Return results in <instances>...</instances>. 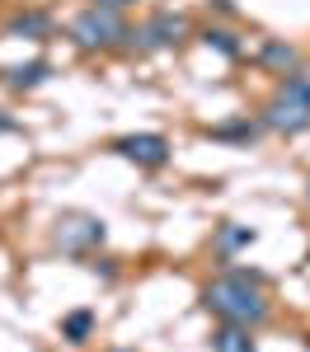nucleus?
Instances as JSON below:
<instances>
[{
	"mask_svg": "<svg viewBox=\"0 0 310 352\" xmlns=\"http://www.w3.org/2000/svg\"><path fill=\"white\" fill-rule=\"evenodd\" d=\"M184 33H188V19L179 10H155L132 38H141V47H174V43H184Z\"/></svg>",
	"mask_w": 310,
	"mask_h": 352,
	"instance_id": "5",
	"label": "nucleus"
},
{
	"mask_svg": "<svg viewBox=\"0 0 310 352\" xmlns=\"http://www.w3.org/2000/svg\"><path fill=\"white\" fill-rule=\"evenodd\" d=\"M94 333V310H71L66 320H61V338L66 343H85Z\"/></svg>",
	"mask_w": 310,
	"mask_h": 352,
	"instance_id": "11",
	"label": "nucleus"
},
{
	"mask_svg": "<svg viewBox=\"0 0 310 352\" xmlns=\"http://www.w3.org/2000/svg\"><path fill=\"white\" fill-rule=\"evenodd\" d=\"M245 244H254V230H250V226H235V221H225L221 235H217V249H221V254H235V249H245Z\"/></svg>",
	"mask_w": 310,
	"mask_h": 352,
	"instance_id": "13",
	"label": "nucleus"
},
{
	"mask_svg": "<svg viewBox=\"0 0 310 352\" xmlns=\"http://www.w3.org/2000/svg\"><path fill=\"white\" fill-rule=\"evenodd\" d=\"M258 61H263L268 71H278V76H296V71H301V52H296L291 43H282V38H268V43L258 47Z\"/></svg>",
	"mask_w": 310,
	"mask_h": 352,
	"instance_id": "7",
	"label": "nucleus"
},
{
	"mask_svg": "<svg viewBox=\"0 0 310 352\" xmlns=\"http://www.w3.org/2000/svg\"><path fill=\"white\" fill-rule=\"evenodd\" d=\"M212 352H258V343H254V329L221 324L217 333H212Z\"/></svg>",
	"mask_w": 310,
	"mask_h": 352,
	"instance_id": "9",
	"label": "nucleus"
},
{
	"mask_svg": "<svg viewBox=\"0 0 310 352\" xmlns=\"http://www.w3.org/2000/svg\"><path fill=\"white\" fill-rule=\"evenodd\" d=\"M212 136H217V141H254V136H258V122H250V118H235V122L212 127Z\"/></svg>",
	"mask_w": 310,
	"mask_h": 352,
	"instance_id": "14",
	"label": "nucleus"
},
{
	"mask_svg": "<svg viewBox=\"0 0 310 352\" xmlns=\"http://www.w3.org/2000/svg\"><path fill=\"white\" fill-rule=\"evenodd\" d=\"M52 76V61H24V66H14V71H5V85L10 89H38V85Z\"/></svg>",
	"mask_w": 310,
	"mask_h": 352,
	"instance_id": "10",
	"label": "nucleus"
},
{
	"mask_svg": "<svg viewBox=\"0 0 310 352\" xmlns=\"http://www.w3.org/2000/svg\"><path fill=\"white\" fill-rule=\"evenodd\" d=\"M113 352H132V348H113Z\"/></svg>",
	"mask_w": 310,
	"mask_h": 352,
	"instance_id": "17",
	"label": "nucleus"
},
{
	"mask_svg": "<svg viewBox=\"0 0 310 352\" xmlns=\"http://www.w3.org/2000/svg\"><path fill=\"white\" fill-rule=\"evenodd\" d=\"M202 305L221 320V324H240V329H258L268 320V296H263V272H221L207 282Z\"/></svg>",
	"mask_w": 310,
	"mask_h": 352,
	"instance_id": "1",
	"label": "nucleus"
},
{
	"mask_svg": "<svg viewBox=\"0 0 310 352\" xmlns=\"http://www.w3.org/2000/svg\"><path fill=\"white\" fill-rule=\"evenodd\" d=\"M10 38H47L52 33V14H43V10H24V14H14L10 24H5Z\"/></svg>",
	"mask_w": 310,
	"mask_h": 352,
	"instance_id": "8",
	"label": "nucleus"
},
{
	"mask_svg": "<svg viewBox=\"0 0 310 352\" xmlns=\"http://www.w3.org/2000/svg\"><path fill=\"white\" fill-rule=\"evenodd\" d=\"M94 5H104V10H127V5H137V0H94Z\"/></svg>",
	"mask_w": 310,
	"mask_h": 352,
	"instance_id": "15",
	"label": "nucleus"
},
{
	"mask_svg": "<svg viewBox=\"0 0 310 352\" xmlns=\"http://www.w3.org/2000/svg\"><path fill=\"white\" fill-rule=\"evenodd\" d=\"M127 33H132V28L122 24V10H104V5H89V10H80V14L71 19V38H76V47H85V52L118 47Z\"/></svg>",
	"mask_w": 310,
	"mask_h": 352,
	"instance_id": "3",
	"label": "nucleus"
},
{
	"mask_svg": "<svg viewBox=\"0 0 310 352\" xmlns=\"http://www.w3.org/2000/svg\"><path fill=\"white\" fill-rule=\"evenodd\" d=\"M113 151H118L122 160H132V164H146V169H160V164L169 160V141L160 132H132V136H122Z\"/></svg>",
	"mask_w": 310,
	"mask_h": 352,
	"instance_id": "6",
	"label": "nucleus"
},
{
	"mask_svg": "<svg viewBox=\"0 0 310 352\" xmlns=\"http://www.w3.org/2000/svg\"><path fill=\"white\" fill-rule=\"evenodd\" d=\"M263 127H273V132H282V136H296V132L310 127V80L301 71L278 85V94H273L268 109H263Z\"/></svg>",
	"mask_w": 310,
	"mask_h": 352,
	"instance_id": "2",
	"label": "nucleus"
},
{
	"mask_svg": "<svg viewBox=\"0 0 310 352\" xmlns=\"http://www.w3.org/2000/svg\"><path fill=\"white\" fill-rule=\"evenodd\" d=\"M104 235H109V226L99 217H89V212H61L56 217V230H52L61 254H89V249L104 244Z\"/></svg>",
	"mask_w": 310,
	"mask_h": 352,
	"instance_id": "4",
	"label": "nucleus"
},
{
	"mask_svg": "<svg viewBox=\"0 0 310 352\" xmlns=\"http://www.w3.org/2000/svg\"><path fill=\"white\" fill-rule=\"evenodd\" d=\"M202 43H207V47H212V52L230 56V61H235V56L245 52V43H240V38H235V33H230V28H207V33H202Z\"/></svg>",
	"mask_w": 310,
	"mask_h": 352,
	"instance_id": "12",
	"label": "nucleus"
},
{
	"mask_svg": "<svg viewBox=\"0 0 310 352\" xmlns=\"http://www.w3.org/2000/svg\"><path fill=\"white\" fill-rule=\"evenodd\" d=\"M10 127H14V122H10V118H0V132H10Z\"/></svg>",
	"mask_w": 310,
	"mask_h": 352,
	"instance_id": "16",
	"label": "nucleus"
}]
</instances>
